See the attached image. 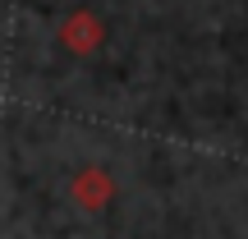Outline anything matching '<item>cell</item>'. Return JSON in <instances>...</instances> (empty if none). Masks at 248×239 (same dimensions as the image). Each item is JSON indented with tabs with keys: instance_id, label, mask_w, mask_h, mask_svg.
<instances>
[{
	"instance_id": "1",
	"label": "cell",
	"mask_w": 248,
	"mask_h": 239,
	"mask_svg": "<svg viewBox=\"0 0 248 239\" xmlns=\"http://www.w3.org/2000/svg\"><path fill=\"white\" fill-rule=\"evenodd\" d=\"M74 198H78V207H106V198H110V179H106V170H83L78 179H74Z\"/></svg>"
}]
</instances>
